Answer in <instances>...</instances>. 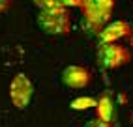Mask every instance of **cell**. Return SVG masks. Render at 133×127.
Returning <instances> with one entry per match:
<instances>
[{
  "label": "cell",
  "instance_id": "cell-10",
  "mask_svg": "<svg viewBox=\"0 0 133 127\" xmlns=\"http://www.w3.org/2000/svg\"><path fill=\"white\" fill-rule=\"evenodd\" d=\"M84 127H111V122H103L99 118H94V120H90Z\"/></svg>",
  "mask_w": 133,
  "mask_h": 127
},
{
  "label": "cell",
  "instance_id": "cell-7",
  "mask_svg": "<svg viewBox=\"0 0 133 127\" xmlns=\"http://www.w3.org/2000/svg\"><path fill=\"white\" fill-rule=\"evenodd\" d=\"M90 2L96 6V10L99 11L107 21L111 19V13L114 10V0H90Z\"/></svg>",
  "mask_w": 133,
  "mask_h": 127
},
{
  "label": "cell",
  "instance_id": "cell-8",
  "mask_svg": "<svg viewBox=\"0 0 133 127\" xmlns=\"http://www.w3.org/2000/svg\"><path fill=\"white\" fill-rule=\"evenodd\" d=\"M69 107H71L73 110H88V108H94V107H96V99H94V97L81 95V97L73 99V101L69 103Z\"/></svg>",
  "mask_w": 133,
  "mask_h": 127
},
{
  "label": "cell",
  "instance_id": "cell-13",
  "mask_svg": "<svg viewBox=\"0 0 133 127\" xmlns=\"http://www.w3.org/2000/svg\"><path fill=\"white\" fill-rule=\"evenodd\" d=\"M131 122H133V112H131Z\"/></svg>",
  "mask_w": 133,
  "mask_h": 127
},
{
  "label": "cell",
  "instance_id": "cell-6",
  "mask_svg": "<svg viewBox=\"0 0 133 127\" xmlns=\"http://www.w3.org/2000/svg\"><path fill=\"white\" fill-rule=\"evenodd\" d=\"M96 114L99 120L103 122H112L114 120V101L109 95H101L99 99L96 101Z\"/></svg>",
  "mask_w": 133,
  "mask_h": 127
},
{
  "label": "cell",
  "instance_id": "cell-1",
  "mask_svg": "<svg viewBox=\"0 0 133 127\" xmlns=\"http://www.w3.org/2000/svg\"><path fill=\"white\" fill-rule=\"evenodd\" d=\"M36 23L49 36H66L71 30V17H69L66 6H55V8H49V10H39Z\"/></svg>",
  "mask_w": 133,
  "mask_h": 127
},
{
  "label": "cell",
  "instance_id": "cell-12",
  "mask_svg": "<svg viewBox=\"0 0 133 127\" xmlns=\"http://www.w3.org/2000/svg\"><path fill=\"white\" fill-rule=\"evenodd\" d=\"M126 38H128V43H129V45H131V47H133V28L129 30V34L126 36Z\"/></svg>",
  "mask_w": 133,
  "mask_h": 127
},
{
  "label": "cell",
  "instance_id": "cell-9",
  "mask_svg": "<svg viewBox=\"0 0 133 127\" xmlns=\"http://www.w3.org/2000/svg\"><path fill=\"white\" fill-rule=\"evenodd\" d=\"M32 2L38 10H49V8H55V6H62L58 0H32Z\"/></svg>",
  "mask_w": 133,
  "mask_h": 127
},
{
  "label": "cell",
  "instance_id": "cell-3",
  "mask_svg": "<svg viewBox=\"0 0 133 127\" xmlns=\"http://www.w3.org/2000/svg\"><path fill=\"white\" fill-rule=\"evenodd\" d=\"M32 97H34L32 80L24 73H17L13 77V80L10 82V99H11L13 107L19 108V110H24L32 103Z\"/></svg>",
  "mask_w": 133,
  "mask_h": 127
},
{
  "label": "cell",
  "instance_id": "cell-2",
  "mask_svg": "<svg viewBox=\"0 0 133 127\" xmlns=\"http://www.w3.org/2000/svg\"><path fill=\"white\" fill-rule=\"evenodd\" d=\"M96 58H97V64L103 69H118L131 60V52L128 51V47L120 45L118 41L99 43Z\"/></svg>",
  "mask_w": 133,
  "mask_h": 127
},
{
  "label": "cell",
  "instance_id": "cell-5",
  "mask_svg": "<svg viewBox=\"0 0 133 127\" xmlns=\"http://www.w3.org/2000/svg\"><path fill=\"white\" fill-rule=\"evenodd\" d=\"M129 30H131V26L126 21H112V23L103 24V28L97 32V38H99V43H112V41L126 38Z\"/></svg>",
  "mask_w": 133,
  "mask_h": 127
},
{
  "label": "cell",
  "instance_id": "cell-11",
  "mask_svg": "<svg viewBox=\"0 0 133 127\" xmlns=\"http://www.w3.org/2000/svg\"><path fill=\"white\" fill-rule=\"evenodd\" d=\"M10 2H11V0H0V13L6 11L8 8H10Z\"/></svg>",
  "mask_w": 133,
  "mask_h": 127
},
{
  "label": "cell",
  "instance_id": "cell-4",
  "mask_svg": "<svg viewBox=\"0 0 133 127\" xmlns=\"http://www.w3.org/2000/svg\"><path fill=\"white\" fill-rule=\"evenodd\" d=\"M92 80L90 71L83 66H68L64 71H62V82L64 86L71 88V90H81L86 88Z\"/></svg>",
  "mask_w": 133,
  "mask_h": 127
}]
</instances>
